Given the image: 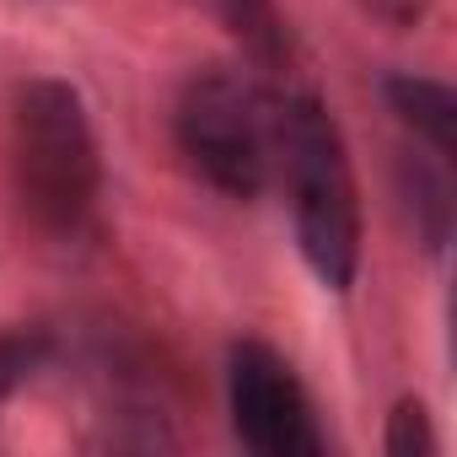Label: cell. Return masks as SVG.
Here are the masks:
<instances>
[{
	"mask_svg": "<svg viewBox=\"0 0 457 457\" xmlns=\"http://www.w3.org/2000/svg\"><path fill=\"white\" fill-rule=\"evenodd\" d=\"M355 6H361L371 22H382V28L403 33V28H420V22L430 17L436 0H355Z\"/></svg>",
	"mask_w": 457,
	"mask_h": 457,
	"instance_id": "10",
	"label": "cell"
},
{
	"mask_svg": "<svg viewBox=\"0 0 457 457\" xmlns=\"http://www.w3.org/2000/svg\"><path fill=\"white\" fill-rule=\"evenodd\" d=\"M291 194V220H296V248L318 286L350 291L361 270V188L355 167L345 151V135L334 113L291 92L280 97V172Z\"/></svg>",
	"mask_w": 457,
	"mask_h": 457,
	"instance_id": "2",
	"label": "cell"
},
{
	"mask_svg": "<svg viewBox=\"0 0 457 457\" xmlns=\"http://www.w3.org/2000/svg\"><path fill=\"white\" fill-rule=\"evenodd\" d=\"M398 188H403V204L414 215V232L425 237L430 253L446 248L452 237V178H446V156L414 145L398 167Z\"/></svg>",
	"mask_w": 457,
	"mask_h": 457,
	"instance_id": "6",
	"label": "cell"
},
{
	"mask_svg": "<svg viewBox=\"0 0 457 457\" xmlns=\"http://www.w3.org/2000/svg\"><path fill=\"white\" fill-rule=\"evenodd\" d=\"M188 167L226 199H259L280 172V97L243 71H194L172 108Z\"/></svg>",
	"mask_w": 457,
	"mask_h": 457,
	"instance_id": "3",
	"label": "cell"
},
{
	"mask_svg": "<svg viewBox=\"0 0 457 457\" xmlns=\"http://www.w3.org/2000/svg\"><path fill=\"white\" fill-rule=\"evenodd\" d=\"M6 151L22 215L54 243H81L103 199V156L87 97L60 76L28 81L12 103Z\"/></svg>",
	"mask_w": 457,
	"mask_h": 457,
	"instance_id": "1",
	"label": "cell"
},
{
	"mask_svg": "<svg viewBox=\"0 0 457 457\" xmlns=\"http://www.w3.org/2000/svg\"><path fill=\"white\" fill-rule=\"evenodd\" d=\"M204 6L220 17V28L232 33L259 65H286L291 54V28L280 0H204Z\"/></svg>",
	"mask_w": 457,
	"mask_h": 457,
	"instance_id": "7",
	"label": "cell"
},
{
	"mask_svg": "<svg viewBox=\"0 0 457 457\" xmlns=\"http://www.w3.org/2000/svg\"><path fill=\"white\" fill-rule=\"evenodd\" d=\"M49 355L44 334H0V398H6L22 377H33V366Z\"/></svg>",
	"mask_w": 457,
	"mask_h": 457,
	"instance_id": "9",
	"label": "cell"
},
{
	"mask_svg": "<svg viewBox=\"0 0 457 457\" xmlns=\"http://www.w3.org/2000/svg\"><path fill=\"white\" fill-rule=\"evenodd\" d=\"M382 97L398 113V124L414 135V145H425V151H436V156L452 162V151H457V97H452L446 81L398 71V76L382 81Z\"/></svg>",
	"mask_w": 457,
	"mask_h": 457,
	"instance_id": "5",
	"label": "cell"
},
{
	"mask_svg": "<svg viewBox=\"0 0 457 457\" xmlns=\"http://www.w3.org/2000/svg\"><path fill=\"white\" fill-rule=\"evenodd\" d=\"M226 409L237 441L259 457H323L328 446L296 366L264 339H237L226 355Z\"/></svg>",
	"mask_w": 457,
	"mask_h": 457,
	"instance_id": "4",
	"label": "cell"
},
{
	"mask_svg": "<svg viewBox=\"0 0 457 457\" xmlns=\"http://www.w3.org/2000/svg\"><path fill=\"white\" fill-rule=\"evenodd\" d=\"M382 446H387L393 457H430V452L441 446V441H436V425H430V409H425L420 398H398L393 414H387Z\"/></svg>",
	"mask_w": 457,
	"mask_h": 457,
	"instance_id": "8",
	"label": "cell"
}]
</instances>
